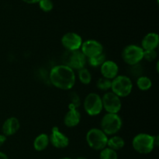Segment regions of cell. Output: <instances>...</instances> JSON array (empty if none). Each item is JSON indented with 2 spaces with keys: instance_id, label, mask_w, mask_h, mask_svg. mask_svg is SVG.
Segmentation results:
<instances>
[{
  "instance_id": "7c38bea8",
  "label": "cell",
  "mask_w": 159,
  "mask_h": 159,
  "mask_svg": "<svg viewBox=\"0 0 159 159\" xmlns=\"http://www.w3.org/2000/svg\"><path fill=\"white\" fill-rule=\"evenodd\" d=\"M50 143L57 149L66 148L69 145V138L64 132L60 131L58 127L54 126L49 135Z\"/></svg>"
},
{
  "instance_id": "4dcf8cb0",
  "label": "cell",
  "mask_w": 159,
  "mask_h": 159,
  "mask_svg": "<svg viewBox=\"0 0 159 159\" xmlns=\"http://www.w3.org/2000/svg\"><path fill=\"white\" fill-rule=\"evenodd\" d=\"M59 159H72V158H71V157H62Z\"/></svg>"
},
{
  "instance_id": "52a82bcc",
  "label": "cell",
  "mask_w": 159,
  "mask_h": 159,
  "mask_svg": "<svg viewBox=\"0 0 159 159\" xmlns=\"http://www.w3.org/2000/svg\"><path fill=\"white\" fill-rule=\"evenodd\" d=\"M82 104L85 112L90 116H96L103 110L102 98L94 92H91L85 96Z\"/></svg>"
},
{
  "instance_id": "ffe728a7",
  "label": "cell",
  "mask_w": 159,
  "mask_h": 159,
  "mask_svg": "<svg viewBox=\"0 0 159 159\" xmlns=\"http://www.w3.org/2000/svg\"><path fill=\"white\" fill-rule=\"evenodd\" d=\"M78 76H79V80L82 84H89L92 81V74L89 70L86 68H82L81 70H78Z\"/></svg>"
},
{
  "instance_id": "30bf717a",
  "label": "cell",
  "mask_w": 159,
  "mask_h": 159,
  "mask_svg": "<svg viewBox=\"0 0 159 159\" xmlns=\"http://www.w3.org/2000/svg\"><path fill=\"white\" fill-rule=\"evenodd\" d=\"M80 51L88 59L103 53V45L95 39H88L82 42Z\"/></svg>"
},
{
  "instance_id": "d6a6232c",
  "label": "cell",
  "mask_w": 159,
  "mask_h": 159,
  "mask_svg": "<svg viewBox=\"0 0 159 159\" xmlns=\"http://www.w3.org/2000/svg\"><path fill=\"white\" fill-rule=\"evenodd\" d=\"M156 69H157V72H158V62H157V64H156Z\"/></svg>"
},
{
  "instance_id": "9a60e30c",
  "label": "cell",
  "mask_w": 159,
  "mask_h": 159,
  "mask_svg": "<svg viewBox=\"0 0 159 159\" xmlns=\"http://www.w3.org/2000/svg\"><path fill=\"white\" fill-rule=\"evenodd\" d=\"M20 128V120L16 117H9L6 118L2 126V134L6 137H10L14 135L19 131Z\"/></svg>"
},
{
  "instance_id": "484cf974",
  "label": "cell",
  "mask_w": 159,
  "mask_h": 159,
  "mask_svg": "<svg viewBox=\"0 0 159 159\" xmlns=\"http://www.w3.org/2000/svg\"><path fill=\"white\" fill-rule=\"evenodd\" d=\"M129 72H130L131 76H134V77L136 78H138L139 76H142L144 70H143L142 65L139 63L134 65H130V70H129Z\"/></svg>"
},
{
  "instance_id": "9c48e42d",
  "label": "cell",
  "mask_w": 159,
  "mask_h": 159,
  "mask_svg": "<svg viewBox=\"0 0 159 159\" xmlns=\"http://www.w3.org/2000/svg\"><path fill=\"white\" fill-rule=\"evenodd\" d=\"M101 98L102 108L107 113H119L122 108V101L119 96L110 90L105 92Z\"/></svg>"
},
{
  "instance_id": "f546056e",
  "label": "cell",
  "mask_w": 159,
  "mask_h": 159,
  "mask_svg": "<svg viewBox=\"0 0 159 159\" xmlns=\"http://www.w3.org/2000/svg\"><path fill=\"white\" fill-rule=\"evenodd\" d=\"M0 159H9L7 154H5L2 151H0Z\"/></svg>"
},
{
  "instance_id": "6da1fadb",
  "label": "cell",
  "mask_w": 159,
  "mask_h": 159,
  "mask_svg": "<svg viewBox=\"0 0 159 159\" xmlns=\"http://www.w3.org/2000/svg\"><path fill=\"white\" fill-rule=\"evenodd\" d=\"M51 84L56 88L62 90H70L76 82L75 70L65 64L54 65L49 74Z\"/></svg>"
},
{
  "instance_id": "cb8c5ba5",
  "label": "cell",
  "mask_w": 159,
  "mask_h": 159,
  "mask_svg": "<svg viewBox=\"0 0 159 159\" xmlns=\"http://www.w3.org/2000/svg\"><path fill=\"white\" fill-rule=\"evenodd\" d=\"M37 4L40 9L45 12H51L54 9V2L52 0H40Z\"/></svg>"
},
{
  "instance_id": "277c9868",
  "label": "cell",
  "mask_w": 159,
  "mask_h": 159,
  "mask_svg": "<svg viewBox=\"0 0 159 159\" xmlns=\"http://www.w3.org/2000/svg\"><path fill=\"white\" fill-rule=\"evenodd\" d=\"M108 136L100 128H91L85 136L87 144L94 151H101L107 146Z\"/></svg>"
},
{
  "instance_id": "83f0119b",
  "label": "cell",
  "mask_w": 159,
  "mask_h": 159,
  "mask_svg": "<svg viewBox=\"0 0 159 159\" xmlns=\"http://www.w3.org/2000/svg\"><path fill=\"white\" fill-rule=\"evenodd\" d=\"M6 139H7V137L5 136L4 134H0V147L6 143Z\"/></svg>"
},
{
  "instance_id": "3957f363",
  "label": "cell",
  "mask_w": 159,
  "mask_h": 159,
  "mask_svg": "<svg viewBox=\"0 0 159 159\" xmlns=\"http://www.w3.org/2000/svg\"><path fill=\"white\" fill-rule=\"evenodd\" d=\"M133 90V81L126 75H117L111 80L112 92L120 98H126L131 94Z\"/></svg>"
},
{
  "instance_id": "7402d4cb",
  "label": "cell",
  "mask_w": 159,
  "mask_h": 159,
  "mask_svg": "<svg viewBox=\"0 0 159 159\" xmlns=\"http://www.w3.org/2000/svg\"><path fill=\"white\" fill-rule=\"evenodd\" d=\"M96 87L102 91H109L111 88V80L101 76L96 82Z\"/></svg>"
},
{
  "instance_id": "603a6c76",
  "label": "cell",
  "mask_w": 159,
  "mask_h": 159,
  "mask_svg": "<svg viewBox=\"0 0 159 159\" xmlns=\"http://www.w3.org/2000/svg\"><path fill=\"white\" fill-rule=\"evenodd\" d=\"M106 60H107V57H106L104 53H102V54L99 55L94 56V57L89 58V59H87L89 64L93 67H100V65Z\"/></svg>"
},
{
  "instance_id": "5bb4252c",
  "label": "cell",
  "mask_w": 159,
  "mask_h": 159,
  "mask_svg": "<svg viewBox=\"0 0 159 159\" xmlns=\"http://www.w3.org/2000/svg\"><path fill=\"white\" fill-rule=\"evenodd\" d=\"M99 68L102 76L111 80L119 75V66L117 63L113 60H106Z\"/></svg>"
},
{
  "instance_id": "ba28073f",
  "label": "cell",
  "mask_w": 159,
  "mask_h": 159,
  "mask_svg": "<svg viewBox=\"0 0 159 159\" xmlns=\"http://www.w3.org/2000/svg\"><path fill=\"white\" fill-rule=\"evenodd\" d=\"M63 60L64 64L73 70H79L84 68L87 62V59L80 49L76 51H66L64 55Z\"/></svg>"
},
{
  "instance_id": "ac0fdd59",
  "label": "cell",
  "mask_w": 159,
  "mask_h": 159,
  "mask_svg": "<svg viewBox=\"0 0 159 159\" xmlns=\"http://www.w3.org/2000/svg\"><path fill=\"white\" fill-rule=\"evenodd\" d=\"M124 146H125V140H124L123 137L117 136L116 134V135L110 136V137H108L107 146L108 147L117 151L123 149Z\"/></svg>"
},
{
  "instance_id": "f1b7e54d",
  "label": "cell",
  "mask_w": 159,
  "mask_h": 159,
  "mask_svg": "<svg viewBox=\"0 0 159 159\" xmlns=\"http://www.w3.org/2000/svg\"><path fill=\"white\" fill-rule=\"evenodd\" d=\"M22 1H23V2L26 3V4L34 5V4H37L40 0H22Z\"/></svg>"
},
{
  "instance_id": "2e32d148",
  "label": "cell",
  "mask_w": 159,
  "mask_h": 159,
  "mask_svg": "<svg viewBox=\"0 0 159 159\" xmlns=\"http://www.w3.org/2000/svg\"><path fill=\"white\" fill-rule=\"evenodd\" d=\"M159 45V36L155 32H149L144 35L141 41L143 50H156Z\"/></svg>"
},
{
  "instance_id": "4fadbf2b",
  "label": "cell",
  "mask_w": 159,
  "mask_h": 159,
  "mask_svg": "<svg viewBox=\"0 0 159 159\" xmlns=\"http://www.w3.org/2000/svg\"><path fill=\"white\" fill-rule=\"evenodd\" d=\"M81 118L82 115L78 108L69 104L68 112L64 117V124L68 128L75 127L80 123Z\"/></svg>"
},
{
  "instance_id": "4316f807",
  "label": "cell",
  "mask_w": 159,
  "mask_h": 159,
  "mask_svg": "<svg viewBox=\"0 0 159 159\" xmlns=\"http://www.w3.org/2000/svg\"><path fill=\"white\" fill-rule=\"evenodd\" d=\"M158 57V52L156 50H144L143 59L151 62L155 61Z\"/></svg>"
},
{
  "instance_id": "8fae6325",
  "label": "cell",
  "mask_w": 159,
  "mask_h": 159,
  "mask_svg": "<svg viewBox=\"0 0 159 159\" xmlns=\"http://www.w3.org/2000/svg\"><path fill=\"white\" fill-rule=\"evenodd\" d=\"M61 41L66 51H76L80 49L83 40L77 33L67 32L62 36Z\"/></svg>"
},
{
  "instance_id": "d4e9b609",
  "label": "cell",
  "mask_w": 159,
  "mask_h": 159,
  "mask_svg": "<svg viewBox=\"0 0 159 159\" xmlns=\"http://www.w3.org/2000/svg\"><path fill=\"white\" fill-rule=\"evenodd\" d=\"M69 100H70V105L73 106V107L78 108L79 107H80V105L82 104V101H81V98L79 94H78L77 92L72 91L70 92L69 94Z\"/></svg>"
},
{
  "instance_id": "e0dca14e",
  "label": "cell",
  "mask_w": 159,
  "mask_h": 159,
  "mask_svg": "<svg viewBox=\"0 0 159 159\" xmlns=\"http://www.w3.org/2000/svg\"><path fill=\"white\" fill-rule=\"evenodd\" d=\"M50 144V140H49V135L47 133L42 132L40 133L38 136L36 137L34 139V143H33V146L35 151H43L48 148V145Z\"/></svg>"
},
{
  "instance_id": "7a4b0ae2",
  "label": "cell",
  "mask_w": 159,
  "mask_h": 159,
  "mask_svg": "<svg viewBox=\"0 0 159 159\" xmlns=\"http://www.w3.org/2000/svg\"><path fill=\"white\" fill-rule=\"evenodd\" d=\"M158 145V137L147 132H140L132 140L134 150L141 154H148Z\"/></svg>"
},
{
  "instance_id": "44dd1931",
  "label": "cell",
  "mask_w": 159,
  "mask_h": 159,
  "mask_svg": "<svg viewBox=\"0 0 159 159\" xmlns=\"http://www.w3.org/2000/svg\"><path fill=\"white\" fill-rule=\"evenodd\" d=\"M99 159H118L117 151L106 147L99 151Z\"/></svg>"
},
{
  "instance_id": "d6986e66",
  "label": "cell",
  "mask_w": 159,
  "mask_h": 159,
  "mask_svg": "<svg viewBox=\"0 0 159 159\" xmlns=\"http://www.w3.org/2000/svg\"><path fill=\"white\" fill-rule=\"evenodd\" d=\"M136 85L139 90H142V91H147L149 89L152 88V81L148 76L142 75V76L137 78Z\"/></svg>"
},
{
  "instance_id": "1f68e13d",
  "label": "cell",
  "mask_w": 159,
  "mask_h": 159,
  "mask_svg": "<svg viewBox=\"0 0 159 159\" xmlns=\"http://www.w3.org/2000/svg\"><path fill=\"white\" fill-rule=\"evenodd\" d=\"M76 159H87V158L85 157H77Z\"/></svg>"
},
{
  "instance_id": "5b68a950",
  "label": "cell",
  "mask_w": 159,
  "mask_h": 159,
  "mask_svg": "<svg viewBox=\"0 0 159 159\" xmlns=\"http://www.w3.org/2000/svg\"><path fill=\"white\" fill-rule=\"evenodd\" d=\"M123 121L118 114L106 113L100 121V129L107 136L116 135L121 129Z\"/></svg>"
},
{
  "instance_id": "8992f818",
  "label": "cell",
  "mask_w": 159,
  "mask_h": 159,
  "mask_svg": "<svg viewBox=\"0 0 159 159\" xmlns=\"http://www.w3.org/2000/svg\"><path fill=\"white\" fill-rule=\"evenodd\" d=\"M144 50L141 46L137 45H128L123 49L121 57L124 62L130 65L139 64L143 60Z\"/></svg>"
}]
</instances>
